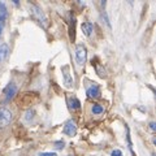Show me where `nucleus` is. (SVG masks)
Wrapping results in <instances>:
<instances>
[{"label":"nucleus","mask_w":156,"mask_h":156,"mask_svg":"<svg viewBox=\"0 0 156 156\" xmlns=\"http://www.w3.org/2000/svg\"><path fill=\"white\" fill-rule=\"evenodd\" d=\"M29 11H30L31 16L35 20H38L43 26H47V18L44 16V13L42 12V9L39 8L38 5H35V4H29Z\"/></svg>","instance_id":"f257e3e1"},{"label":"nucleus","mask_w":156,"mask_h":156,"mask_svg":"<svg viewBox=\"0 0 156 156\" xmlns=\"http://www.w3.org/2000/svg\"><path fill=\"white\" fill-rule=\"evenodd\" d=\"M12 119H13L12 112L8 108H5V107H2V108H0V126L4 128V126H7L8 124H11Z\"/></svg>","instance_id":"f03ea898"},{"label":"nucleus","mask_w":156,"mask_h":156,"mask_svg":"<svg viewBox=\"0 0 156 156\" xmlns=\"http://www.w3.org/2000/svg\"><path fill=\"white\" fill-rule=\"evenodd\" d=\"M87 58V50L83 44H77L76 47V60L78 65H83Z\"/></svg>","instance_id":"7ed1b4c3"},{"label":"nucleus","mask_w":156,"mask_h":156,"mask_svg":"<svg viewBox=\"0 0 156 156\" xmlns=\"http://www.w3.org/2000/svg\"><path fill=\"white\" fill-rule=\"evenodd\" d=\"M62 133L69 135V136H74L77 134V125H76L74 121L73 120L68 121V122L65 124V126H64V129H62Z\"/></svg>","instance_id":"20e7f679"},{"label":"nucleus","mask_w":156,"mask_h":156,"mask_svg":"<svg viewBox=\"0 0 156 156\" xmlns=\"http://www.w3.org/2000/svg\"><path fill=\"white\" fill-rule=\"evenodd\" d=\"M61 72H62V78H64V85L66 87H72L73 85V80H72V76H70V69L69 66L65 65L61 68Z\"/></svg>","instance_id":"39448f33"},{"label":"nucleus","mask_w":156,"mask_h":156,"mask_svg":"<svg viewBox=\"0 0 156 156\" xmlns=\"http://www.w3.org/2000/svg\"><path fill=\"white\" fill-rule=\"evenodd\" d=\"M16 92H17V87L14 83H9L5 89H4V95H5V100H11L12 98L16 95Z\"/></svg>","instance_id":"423d86ee"},{"label":"nucleus","mask_w":156,"mask_h":156,"mask_svg":"<svg viewBox=\"0 0 156 156\" xmlns=\"http://www.w3.org/2000/svg\"><path fill=\"white\" fill-rule=\"evenodd\" d=\"M66 101H68V105H69V108L73 109V111H77V109L81 108L80 100H78L77 98H74V96H68Z\"/></svg>","instance_id":"0eeeda50"},{"label":"nucleus","mask_w":156,"mask_h":156,"mask_svg":"<svg viewBox=\"0 0 156 156\" xmlns=\"http://www.w3.org/2000/svg\"><path fill=\"white\" fill-rule=\"evenodd\" d=\"M82 31H83V34L86 37H90L92 31H94V25H92V22L90 21H85L83 23H82Z\"/></svg>","instance_id":"6e6552de"},{"label":"nucleus","mask_w":156,"mask_h":156,"mask_svg":"<svg viewBox=\"0 0 156 156\" xmlns=\"http://www.w3.org/2000/svg\"><path fill=\"white\" fill-rule=\"evenodd\" d=\"M86 94L89 98H99L100 96V89H99V86L98 85H94V86H91L87 89L86 91Z\"/></svg>","instance_id":"1a4fd4ad"},{"label":"nucleus","mask_w":156,"mask_h":156,"mask_svg":"<svg viewBox=\"0 0 156 156\" xmlns=\"http://www.w3.org/2000/svg\"><path fill=\"white\" fill-rule=\"evenodd\" d=\"M69 34H70V41L76 39V16L70 13V26H69Z\"/></svg>","instance_id":"9d476101"},{"label":"nucleus","mask_w":156,"mask_h":156,"mask_svg":"<svg viewBox=\"0 0 156 156\" xmlns=\"http://www.w3.org/2000/svg\"><path fill=\"white\" fill-rule=\"evenodd\" d=\"M92 66H94L95 68V70H96V73H98V74H99V77H101V78H104L105 76H107V72H105V69H104V68L103 66H101L100 64H99V62H98L96 60H94V58H92Z\"/></svg>","instance_id":"9b49d317"},{"label":"nucleus","mask_w":156,"mask_h":156,"mask_svg":"<svg viewBox=\"0 0 156 156\" xmlns=\"http://www.w3.org/2000/svg\"><path fill=\"white\" fill-rule=\"evenodd\" d=\"M7 55H8V46L7 44H2L0 46V62L7 57Z\"/></svg>","instance_id":"f8f14e48"},{"label":"nucleus","mask_w":156,"mask_h":156,"mask_svg":"<svg viewBox=\"0 0 156 156\" xmlns=\"http://www.w3.org/2000/svg\"><path fill=\"white\" fill-rule=\"evenodd\" d=\"M91 111H92V113L94 115H100V113H103L104 112V108H103V105H100V104H94Z\"/></svg>","instance_id":"ddd939ff"},{"label":"nucleus","mask_w":156,"mask_h":156,"mask_svg":"<svg viewBox=\"0 0 156 156\" xmlns=\"http://www.w3.org/2000/svg\"><path fill=\"white\" fill-rule=\"evenodd\" d=\"M34 115H35V113H34L33 109H27L26 113H25V120L27 121V122H30V121L34 119Z\"/></svg>","instance_id":"4468645a"},{"label":"nucleus","mask_w":156,"mask_h":156,"mask_svg":"<svg viewBox=\"0 0 156 156\" xmlns=\"http://www.w3.org/2000/svg\"><path fill=\"white\" fill-rule=\"evenodd\" d=\"M0 14H2V16H5L7 14V8L3 3H0Z\"/></svg>","instance_id":"2eb2a0df"},{"label":"nucleus","mask_w":156,"mask_h":156,"mask_svg":"<svg viewBox=\"0 0 156 156\" xmlns=\"http://www.w3.org/2000/svg\"><path fill=\"white\" fill-rule=\"evenodd\" d=\"M101 18H103V21L107 23V25H108L109 27H111V23H109V20H108V17H107V13L105 12H103L101 13Z\"/></svg>","instance_id":"dca6fc26"},{"label":"nucleus","mask_w":156,"mask_h":156,"mask_svg":"<svg viewBox=\"0 0 156 156\" xmlns=\"http://www.w3.org/2000/svg\"><path fill=\"white\" fill-rule=\"evenodd\" d=\"M55 144H56V148H57V150L64 148V142H62V140H58V142H55Z\"/></svg>","instance_id":"f3484780"},{"label":"nucleus","mask_w":156,"mask_h":156,"mask_svg":"<svg viewBox=\"0 0 156 156\" xmlns=\"http://www.w3.org/2000/svg\"><path fill=\"white\" fill-rule=\"evenodd\" d=\"M111 156H122V152L120 150H115V151H112Z\"/></svg>","instance_id":"a211bd4d"},{"label":"nucleus","mask_w":156,"mask_h":156,"mask_svg":"<svg viewBox=\"0 0 156 156\" xmlns=\"http://www.w3.org/2000/svg\"><path fill=\"white\" fill-rule=\"evenodd\" d=\"M41 156H56L55 152H42Z\"/></svg>","instance_id":"6ab92c4d"},{"label":"nucleus","mask_w":156,"mask_h":156,"mask_svg":"<svg viewBox=\"0 0 156 156\" xmlns=\"http://www.w3.org/2000/svg\"><path fill=\"white\" fill-rule=\"evenodd\" d=\"M150 129H151V130H155V129H156L155 122H150Z\"/></svg>","instance_id":"aec40b11"},{"label":"nucleus","mask_w":156,"mask_h":156,"mask_svg":"<svg viewBox=\"0 0 156 156\" xmlns=\"http://www.w3.org/2000/svg\"><path fill=\"white\" fill-rule=\"evenodd\" d=\"M2 30H3V27H2V25H0V35H2Z\"/></svg>","instance_id":"412c9836"}]
</instances>
